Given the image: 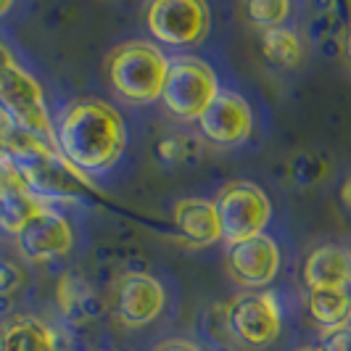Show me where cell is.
Segmentation results:
<instances>
[{
    "instance_id": "5b68a950",
    "label": "cell",
    "mask_w": 351,
    "mask_h": 351,
    "mask_svg": "<svg viewBox=\"0 0 351 351\" xmlns=\"http://www.w3.org/2000/svg\"><path fill=\"white\" fill-rule=\"evenodd\" d=\"M219 95L217 74L206 61L193 56L169 58L161 101L182 122H198V117Z\"/></svg>"
},
{
    "instance_id": "9a60e30c",
    "label": "cell",
    "mask_w": 351,
    "mask_h": 351,
    "mask_svg": "<svg viewBox=\"0 0 351 351\" xmlns=\"http://www.w3.org/2000/svg\"><path fill=\"white\" fill-rule=\"evenodd\" d=\"M0 351H58V335L40 317L16 315L0 325Z\"/></svg>"
},
{
    "instance_id": "4fadbf2b",
    "label": "cell",
    "mask_w": 351,
    "mask_h": 351,
    "mask_svg": "<svg viewBox=\"0 0 351 351\" xmlns=\"http://www.w3.org/2000/svg\"><path fill=\"white\" fill-rule=\"evenodd\" d=\"M175 228L182 235V241L188 246L204 248L211 246L217 241H222V225H219V214L217 204L206 198H182L177 201L175 209Z\"/></svg>"
},
{
    "instance_id": "7a4b0ae2",
    "label": "cell",
    "mask_w": 351,
    "mask_h": 351,
    "mask_svg": "<svg viewBox=\"0 0 351 351\" xmlns=\"http://www.w3.org/2000/svg\"><path fill=\"white\" fill-rule=\"evenodd\" d=\"M3 167L19 177V182L35 195L37 201H80L95 195V185L82 169L58 151V145L45 143L5 127L3 135Z\"/></svg>"
},
{
    "instance_id": "44dd1931",
    "label": "cell",
    "mask_w": 351,
    "mask_h": 351,
    "mask_svg": "<svg viewBox=\"0 0 351 351\" xmlns=\"http://www.w3.org/2000/svg\"><path fill=\"white\" fill-rule=\"evenodd\" d=\"M246 14L256 27L267 29H278L282 21L291 14V3L288 0H251L246 5Z\"/></svg>"
},
{
    "instance_id": "3957f363",
    "label": "cell",
    "mask_w": 351,
    "mask_h": 351,
    "mask_svg": "<svg viewBox=\"0 0 351 351\" xmlns=\"http://www.w3.org/2000/svg\"><path fill=\"white\" fill-rule=\"evenodd\" d=\"M0 114L5 117L8 127L56 145V124L43 88L5 48V43H0Z\"/></svg>"
},
{
    "instance_id": "277c9868",
    "label": "cell",
    "mask_w": 351,
    "mask_h": 351,
    "mask_svg": "<svg viewBox=\"0 0 351 351\" xmlns=\"http://www.w3.org/2000/svg\"><path fill=\"white\" fill-rule=\"evenodd\" d=\"M169 69V58L154 43L130 40L108 53L106 77L114 93L127 104H154L164 93V80Z\"/></svg>"
},
{
    "instance_id": "f1b7e54d",
    "label": "cell",
    "mask_w": 351,
    "mask_h": 351,
    "mask_svg": "<svg viewBox=\"0 0 351 351\" xmlns=\"http://www.w3.org/2000/svg\"><path fill=\"white\" fill-rule=\"evenodd\" d=\"M0 185H3V164H0Z\"/></svg>"
},
{
    "instance_id": "484cf974",
    "label": "cell",
    "mask_w": 351,
    "mask_h": 351,
    "mask_svg": "<svg viewBox=\"0 0 351 351\" xmlns=\"http://www.w3.org/2000/svg\"><path fill=\"white\" fill-rule=\"evenodd\" d=\"M341 195H343V201H346V206L351 209V180H346L343 182V191H341Z\"/></svg>"
},
{
    "instance_id": "30bf717a",
    "label": "cell",
    "mask_w": 351,
    "mask_h": 351,
    "mask_svg": "<svg viewBox=\"0 0 351 351\" xmlns=\"http://www.w3.org/2000/svg\"><path fill=\"white\" fill-rule=\"evenodd\" d=\"M16 246L27 262H51L69 254L74 232L64 214L43 206L16 235Z\"/></svg>"
},
{
    "instance_id": "e0dca14e",
    "label": "cell",
    "mask_w": 351,
    "mask_h": 351,
    "mask_svg": "<svg viewBox=\"0 0 351 351\" xmlns=\"http://www.w3.org/2000/svg\"><path fill=\"white\" fill-rule=\"evenodd\" d=\"M309 315L315 317L317 325L325 330H338L351 322V285L346 288H322V291H309Z\"/></svg>"
},
{
    "instance_id": "52a82bcc",
    "label": "cell",
    "mask_w": 351,
    "mask_h": 351,
    "mask_svg": "<svg viewBox=\"0 0 351 351\" xmlns=\"http://www.w3.org/2000/svg\"><path fill=\"white\" fill-rule=\"evenodd\" d=\"M145 21L158 43L193 48L209 35L211 11L204 0H156L148 5Z\"/></svg>"
},
{
    "instance_id": "7c38bea8",
    "label": "cell",
    "mask_w": 351,
    "mask_h": 351,
    "mask_svg": "<svg viewBox=\"0 0 351 351\" xmlns=\"http://www.w3.org/2000/svg\"><path fill=\"white\" fill-rule=\"evenodd\" d=\"M167 306L164 285L145 272L124 275L117 288V312L127 328H143L161 317Z\"/></svg>"
},
{
    "instance_id": "5bb4252c",
    "label": "cell",
    "mask_w": 351,
    "mask_h": 351,
    "mask_svg": "<svg viewBox=\"0 0 351 351\" xmlns=\"http://www.w3.org/2000/svg\"><path fill=\"white\" fill-rule=\"evenodd\" d=\"M304 285L309 291L322 288H346L351 285V248L346 246H317L304 262Z\"/></svg>"
},
{
    "instance_id": "d4e9b609",
    "label": "cell",
    "mask_w": 351,
    "mask_h": 351,
    "mask_svg": "<svg viewBox=\"0 0 351 351\" xmlns=\"http://www.w3.org/2000/svg\"><path fill=\"white\" fill-rule=\"evenodd\" d=\"M343 53H346V61H349L351 66V21L349 27H346V37H343Z\"/></svg>"
},
{
    "instance_id": "9c48e42d",
    "label": "cell",
    "mask_w": 351,
    "mask_h": 351,
    "mask_svg": "<svg viewBox=\"0 0 351 351\" xmlns=\"http://www.w3.org/2000/svg\"><path fill=\"white\" fill-rule=\"evenodd\" d=\"M198 132L214 145L232 148L251 138L254 132V111L241 93L219 90V95L198 117Z\"/></svg>"
},
{
    "instance_id": "cb8c5ba5",
    "label": "cell",
    "mask_w": 351,
    "mask_h": 351,
    "mask_svg": "<svg viewBox=\"0 0 351 351\" xmlns=\"http://www.w3.org/2000/svg\"><path fill=\"white\" fill-rule=\"evenodd\" d=\"M156 351H201V349L195 343H188V341H167V343L156 346Z\"/></svg>"
},
{
    "instance_id": "7402d4cb",
    "label": "cell",
    "mask_w": 351,
    "mask_h": 351,
    "mask_svg": "<svg viewBox=\"0 0 351 351\" xmlns=\"http://www.w3.org/2000/svg\"><path fill=\"white\" fill-rule=\"evenodd\" d=\"M21 288V269L8 259H0V296H11Z\"/></svg>"
},
{
    "instance_id": "83f0119b",
    "label": "cell",
    "mask_w": 351,
    "mask_h": 351,
    "mask_svg": "<svg viewBox=\"0 0 351 351\" xmlns=\"http://www.w3.org/2000/svg\"><path fill=\"white\" fill-rule=\"evenodd\" d=\"M299 351H322V346H304V349Z\"/></svg>"
},
{
    "instance_id": "8992f818",
    "label": "cell",
    "mask_w": 351,
    "mask_h": 351,
    "mask_svg": "<svg viewBox=\"0 0 351 351\" xmlns=\"http://www.w3.org/2000/svg\"><path fill=\"white\" fill-rule=\"evenodd\" d=\"M214 204L222 225V241H228V246L262 235L272 217V204L267 193L259 185L246 180H235L225 185Z\"/></svg>"
},
{
    "instance_id": "ac0fdd59",
    "label": "cell",
    "mask_w": 351,
    "mask_h": 351,
    "mask_svg": "<svg viewBox=\"0 0 351 351\" xmlns=\"http://www.w3.org/2000/svg\"><path fill=\"white\" fill-rule=\"evenodd\" d=\"M56 296H58V309L64 312V317L71 325H85L93 319V304L95 296L88 288V282L82 278H77L74 272H66L58 285H56Z\"/></svg>"
},
{
    "instance_id": "d6986e66",
    "label": "cell",
    "mask_w": 351,
    "mask_h": 351,
    "mask_svg": "<svg viewBox=\"0 0 351 351\" xmlns=\"http://www.w3.org/2000/svg\"><path fill=\"white\" fill-rule=\"evenodd\" d=\"M262 53L269 64L282 66V69H293L304 61V45L299 35L285 27L262 32Z\"/></svg>"
},
{
    "instance_id": "603a6c76",
    "label": "cell",
    "mask_w": 351,
    "mask_h": 351,
    "mask_svg": "<svg viewBox=\"0 0 351 351\" xmlns=\"http://www.w3.org/2000/svg\"><path fill=\"white\" fill-rule=\"evenodd\" d=\"M322 351H351V325L322 333Z\"/></svg>"
},
{
    "instance_id": "ffe728a7",
    "label": "cell",
    "mask_w": 351,
    "mask_h": 351,
    "mask_svg": "<svg viewBox=\"0 0 351 351\" xmlns=\"http://www.w3.org/2000/svg\"><path fill=\"white\" fill-rule=\"evenodd\" d=\"M198 154V143L191 135H169L156 143V158L164 167H182Z\"/></svg>"
},
{
    "instance_id": "2e32d148",
    "label": "cell",
    "mask_w": 351,
    "mask_h": 351,
    "mask_svg": "<svg viewBox=\"0 0 351 351\" xmlns=\"http://www.w3.org/2000/svg\"><path fill=\"white\" fill-rule=\"evenodd\" d=\"M43 209V204L29 193L19 177L3 167V185H0V230L8 235H19L24 225Z\"/></svg>"
},
{
    "instance_id": "4316f807",
    "label": "cell",
    "mask_w": 351,
    "mask_h": 351,
    "mask_svg": "<svg viewBox=\"0 0 351 351\" xmlns=\"http://www.w3.org/2000/svg\"><path fill=\"white\" fill-rule=\"evenodd\" d=\"M8 11H11V3L8 0H0V16H5Z\"/></svg>"
},
{
    "instance_id": "ba28073f",
    "label": "cell",
    "mask_w": 351,
    "mask_h": 351,
    "mask_svg": "<svg viewBox=\"0 0 351 351\" xmlns=\"http://www.w3.org/2000/svg\"><path fill=\"white\" fill-rule=\"evenodd\" d=\"M228 319L232 338L251 349L269 346L280 335L282 328L280 306L272 293L248 291L243 296L232 299V304L228 306Z\"/></svg>"
},
{
    "instance_id": "8fae6325",
    "label": "cell",
    "mask_w": 351,
    "mask_h": 351,
    "mask_svg": "<svg viewBox=\"0 0 351 351\" xmlns=\"http://www.w3.org/2000/svg\"><path fill=\"white\" fill-rule=\"evenodd\" d=\"M230 275L238 285L248 291L264 288L280 272V248L269 235H256L251 241L235 243L228 251Z\"/></svg>"
},
{
    "instance_id": "6da1fadb",
    "label": "cell",
    "mask_w": 351,
    "mask_h": 351,
    "mask_svg": "<svg viewBox=\"0 0 351 351\" xmlns=\"http://www.w3.org/2000/svg\"><path fill=\"white\" fill-rule=\"evenodd\" d=\"M56 145L77 169L106 172L127 148V127L122 114L95 98L71 101L56 124Z\"/></svg>"
}]
</instances>
